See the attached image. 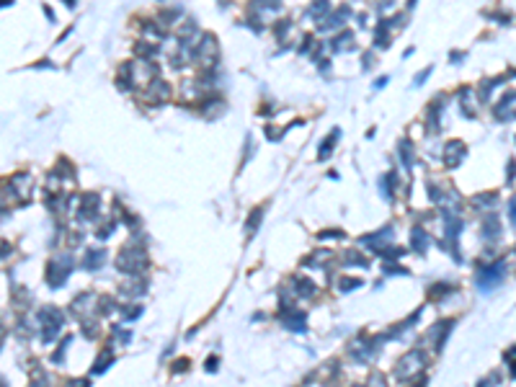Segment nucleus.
Segmentation results:
<instances>
[{
	"label": "nucleus",
	"mask_w": 516,
	"mask_h": 387,
	"mask_svg": "<svg viewBox=\"0 0 516 387\" xmlns=\"http://www.w3.org/2000/svg\"><path fill=\"white\" fill-rule=\"evenodd\" d=\"M511 222L516 224V199L511 202Z\"/></svg>",
	"instance_id": "1"
}]
</instances>
